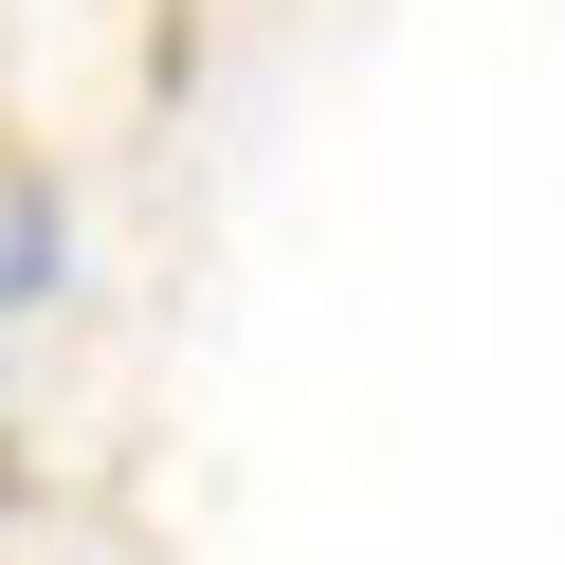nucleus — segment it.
Segmentation results:
<instances>
[{"mask_svg":"<svg viewBox=\"0 0 565 565\" xmlns=\"http://www.w3.org/2000/svg\"><path fill=\"white\" fill-rule=\"evenodd\" d=\"M38 292H55V183L0 164V310H38Z\"/></svg>","mask_w":565,"mask_h":565,"instance_id":"1","label":"nucleus"}]
</instances>
